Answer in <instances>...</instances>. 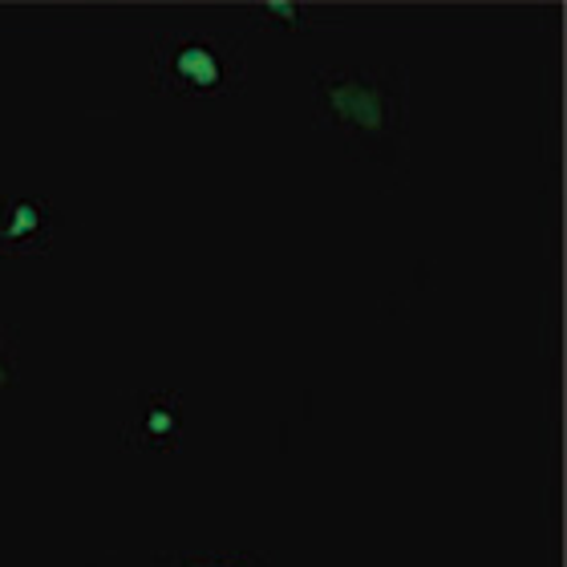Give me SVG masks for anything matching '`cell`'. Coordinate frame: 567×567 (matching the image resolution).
Here are the masks:
<instances>
[{
	"mask_svg": "<svg viewBox=\"0 0 567 567\" xmlns=\"http://www.w3.org/2000/svg\"><path fill=\"white\" fill-rule=\"evenodd\" d=\"M312 106L344 146L369 163H393L405 134V78L381 61H341L317 73Z\"/></svg>",
	"mask_w": 567,
	"mask_h": 567,
	"instance_id": "cell-1",
	"label": "cell"
},
{
	"mask_svg": "<svg viewBox=\"0 0 567 567\" xmlns=\"http://www.w3.org/2000/svg\"><path fill=\"white\" fill-rule=\"evenodd\" d=\"M244 82V45L236 33L171 29L154 37V85L183 102H219Z\"/></svg>",
	"mask_w": 567,
	"mask_h": 567,
	"instance_id": "cell-2",
	"label": "cell"
},
{
	"mask_svg": "<svg viewBox=\"0 0 567 567\" xmlns=\"http://www.w3.org/2000/svg\"><path fill=\"white\" fill-rule=\"evenodd\" d=\"M61 227V212L45 195H0V260L45 256Z\"/></svg>",
	"mask_w": 567,
	"mask_h": 567,
	"instance_id": "cell-3",
	"label": "cell"
},
{
	"mask_svg": "<svg viewBox=\"0 0 567 567\" xmlns=\"http://www.w3.org/2000/svg\"><path fill=\"white\" fill-rule=\"evenodd\" d=\"M126 442L151 454H163L178 442V405L171 393H142L126 422Z\"/></svg>",
	"mask_w": 567,
	"mask_h": 567,
	"instance_id": "cell-4",
	"label": "cell"
},
{
	"mask_svg": "<svg viewBox=\"0 0 567 567\" xmlns=\"http://www.w3.org/2000/svg\"><path fill=\"white\" fill-rule=\"evenodd\" d=\"M256 21L280 24V29H305L308 17L300 4H256Z\"/></svg>",
	"mask_w": 567,
	"mask_h": 567,
	"instance_id": "cell-5",
	"label": "cell"
},
{
	"mask_svg": "<svg viewBox=\"0 0 567 567\" xmlns=\"http://www.w3.org/2000/svg\"><path fill=\"white\" fill-rule=\"evenodd\" d=\"M12 381H17V341L9 324H0V390H9Z\"/></svg>",
	"mask_w": 567,
	"mask_h": 567,
	"instance_id": "cell-6",
	"label": "cell"
},
{
	"mask_svg": "<svg viewBox=\"0 0 567 567\" xmlns=\"http://www.w3.org/2000/svg\"><path fill=\"white\" fill-rule=\"evenodd\" d=\"M178 567H256V564L239 556H203V559H183Z\"/></svg>",
	"mask_w": 567,
	"mask_h": 567,
	"instance_id": "cell-7",
	"label": "cell"
}]
</instances>
